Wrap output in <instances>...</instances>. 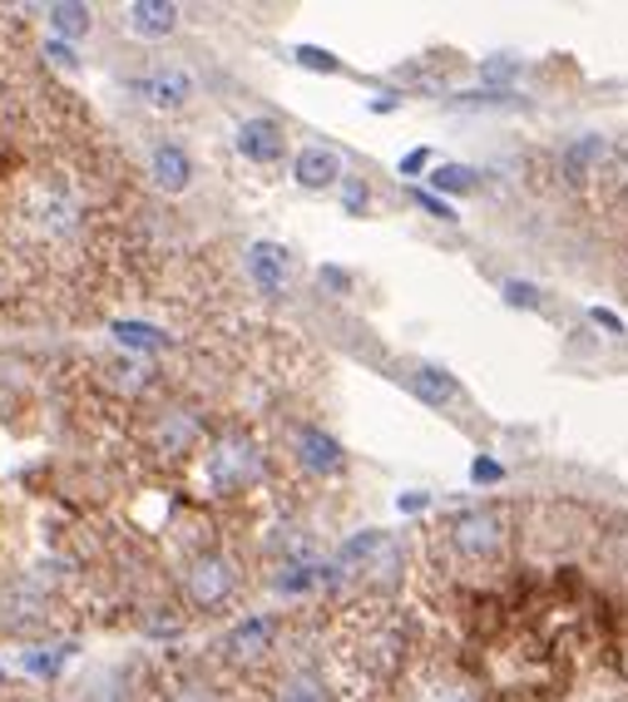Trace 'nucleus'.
<instances>
[{
    "instance_id": "obj_1",
    "label": "nucleus",
    "mask_w": 628,
    "mask_h": 702,
    "mask_svg": "<svg viewBox=\"0 0 628 702\" xmlns=\"http://www.w3.org/2000/svg\"><path fill=\"white\" fill-rule=\"evenodd\" d=\"M258 475H262V450L248 441V435H223V441L209 450V484L218 494L248 490Z\"/></svg>"
},
{
    "instance_id": "obj_2",
    "label": "nucleus",
    "mask_w": 628,
    "mask_h": 702,
    "mask_svg": "<svg viewBox=\"0 0 628 702\" xmlns=\"http://www.w3.org/2000/svg\"><path fill=\"white\" fill-rule=\"evenodd\" d=\"M446 530H450V544H456L466 559H490V554H500V544H505V524H500V514H490V510L456 514Z\"/></svg>"
},
{
    "instance_id": "obj_3",
    "label": "nucleus",
    "mask_w": 628,
    "mask_h": 702,
    "mask_svg": "<svg viewBox=\"0 0 628 702\" xmlns=\"http://www.w3.org/2000/svg\"><path fill=\"white\" fill-rule=\"evenodd\" d=\"M228 593H233V564L223 554H199L189 564V599L199 609H218Z\"/></svg>"
},
{
    "instance_id": "obj_4",
    "label": "nucleus",
    "mask_w": 628,
    "mask_h": 702,
    "mask_svg": "<svg viewBox=\"0 0 628 702\" xmlns=\"http://www.w3.org/2000/svg\"><path fill=\"white\" fill-rule=\"evenodd\" d=\"M134 94H144L154 109H183L193 99V75L179 65H159L134 79Z\"/></svg>"
},
{
    "instance_id": "obj_5",
    "label": "nucleus",
    "mask_w": 628,
    "mask_h": 702,
    "mask_svg": "<svg viewBox=\"0 0 628 702\" xmlns=\"http://www.w3.org/2000/svg\"><path fill=\"white\" fill-rule=\"evenodd\" d=\"M282 148H288V134L278 119H243L238 124V154L253 164H278Z\"/></svg>"
},
{
    "instance_id": "obj_6",
    "label": "nucleus",
    "mask_w": 628,
    "mask_h": 702,
    "mask_svg": "<svg viewBox=\"0 0 628 702\" xmlns=\"http://www.w3.org/2000/svg\"><path fill=\"white\" fill-rule=\"evenodd\" d=\"M248 272L262 292L278 297L282 287H288V247L282 243H253L248 247Z\"/></svg>"
},
{
    "instance_id": "obj_7",
    "label": "nucleus",
    "mask_w": 628,
    "mask_h": 702,
    "mask_svg": "<svg viewBox=\"0 0 628 702\" xmlns=\"http://www.w3.org/2000/svg\"><path fill=\"white\" fill-rule=\"evenodd\" d=\"M298 455H302V465H307V470H317V475H337L341 465H347V450H341V445L332 441L322 425H302Z\"/></svg>"
},
{
    "instance_id": "obj_8",
    "label": "nucleus",
    "mask_w": 628,
    "mask_h": 702,
    "mask_svg": "<svg viewBox=\"0 0 628 702\" xmlns=\"http://www.w3.org/2000/svg\"><path fill=\"white\" fill-rule=\"evenodd\" d=\"M149 174H154V183H159L164 193H183V188L193 183V158L183 154L179 144H154Z\"/></svg>"
},
{
    "instance_id": "obj_9",
    "label": "nucleus",
    "mask_w": 628,
    "mask_h": 702,
    "mask_svg": "<svg viewBox=\"0 0 628 702\" xmlns=\"http://www.w3.org/2000/svg\"><path fill=\"white\" fill-rule=\"evenodd\" d=\"M130 30L144 40H164L179 30V5L173 0H134L130 5Z\"/></svg>"
},
{
    "instance_id": "obj_10",
    "label": "nucleus",
    "mask_w": 628,
    "mask_h": 702,
    "mask_svg": "<svg viewBox=\"0 0 628 702\" xmlns=\"http://www.w3.org/2000/svg\"><path fill=\"white\" fill-rule=\"evenodd\" d=\"M292 178H298L302 188H332L341 178V158L332 154V148H302L298 158H292Z\"/></svg>"
},
{
    "instance_id": "obj_11",
    "label": "nucleus",
    "mask_w": 628,
    "mask_h": 702,
    "mask_svg": "<svg viewBox=\"0 0 628 702\" xmlns=\"http://www.w3.org/2000/svg\"><path fill=\"white\" fill-rule=\"evenodd\" d=\"M35 223H41L45 233H70V227L80 223V203H75L65 188H41V193H35Z\"/></svg>"
},
{
    "instance_id": "obj_12",
    "label": "nucleus",
    "mask_w": 628,
    "mask_h": 702,
    "mask_svg": "<svg viewBox=\"0 0 628 702\" xmlns=\"http://www.w3.org/2000/svg\"><path fill=\"white\" fill-rule=\"evenodd\" d=\"M411 391H416L426 405H450V401H460V381L446 371V366H436V361H420L416 371H411Z\"/></svg>"
},
{
    "instance_id": "obj_13",
    "label": "nucleus",
    "mask_w": 628,
    "mask_h": 702,
    "mask_svg": "<svg viewBox=\"0 0 628 702\" xmlns=\"http://www.w3.org/2000/svg\"><path fill=\"white\" fill-rule=\"evenodd\" d=\"M193 441H199V421H193L189 411H169L159 421V445L169 455H179V450H193Z\"/></svg>"
},
{
    "instance_id": "obj_14",
    "label": "nucleus",
    "mask_w": 628,
    "mask_h": 702,
    "mask_svg": "<svg viewBox=\"0 0 628 702\" xmlns=\"http://www.w3.org/2000/svg\"><path fill=\"white\" fill-rule=\"evenodd\" d=\"M268 643H272V623L268 619H243L238 628L228 633V648L238 653V658H258Z\"/></svg>"
},
{
    "instance_id": "obj_15",
    "label": "nucleus",
    "mask_w": 628,
    "mask_h": 702,
    "mask_svg": "<svg viewBox=\"0 0 628 702\" xmlns=\"http://www.w3.org/2000/svg\"><path fill=\"white\" fill-rule=\"evenodd\" d=\"M51 25L60 30V35H65V45H70V40L90 35V25H94V20H90V5H75V0H70V5H51Z\"/></svg>"
},
{
    "instance_id": "obj_16",
    "label": "nucleus",
    "mask_w": 628,
    "mask_h": 702,
    "mask_svg": "<svg viewBox=\"0 0 628 702\" xmlns=\"http://www.w3.org/2000/svg\"><path fill=\"white\" fill-rule=\"evenodd\" d=\"M598 154H604V138H598V134L574 138V144L564 148V174H569V178H584V174H588V164H594Z\"/></svg>"
},
{
    "instance_id": "obj_17",
    "label": "nucleus",
    "mask_w": 628,
    "mask_h": 702,
    "mask_svg": "<svg viewBox=\"0 0 628 702\" xmlns=\"http://www.w3.org/2000/svg\"><path fill=\"white\" fill-rule=\"evenodd\" d=\"M114 336H120L124 346H134V352H159V346L169 342L159 326H144V322H114Z\"/></svg>"
},
{
    "instance_id": "obj_18",
    "label": "nucleus",
    "mask_w": 628,
    "mask_h": 702,
    "mask_svg": "<svg viewBox=\"0 0 628 702\" xmlns=\"http://www.w3.org/2000/svg\"><path fill=\"white\" fill-rule=\"evenodd\" d=\"M430 183H436V198H440V193H470V188H475V168H466V164H440L436 174H430Z\"/></svg>"
},
{
    "instance_id": "obj_19",
    "label": "nucleus",
    "mask_w": 628,
    "mask_h": 702,
    "mask_svg": "<svg viewBox=\"0 0 628 702\" xmlns=\"http://www.w3.org/2000/svg\"><path fill=\"white\" fill-rule=\"evenodd\" d=\"M278 702H332L327 688H322L317 678H307V672H298V678H288L278 688Z\"/></svg>"
},
{
    "instance_id": "obj_20",
    "label": "nucleus",
    "mask_w": 628,
    "mask_h": 702,
    "mask_svg": "<svg viewBox=\"0 0 628 702\" xmlns=\"http://www.w3.org/2000/svg\"><path fill=\"white\" fill-rule=\"evenodd\" d=\"M500 297H505V302L515 307V312H535V307L545 302V292H539L535 282H525V277H509V282L500 287Z\"/></svg>"
},
{
    "instance_id": "obj_21",
    "label": "nucleus",
    "mask_w": 628,
    "mask_h": 702,
    "mask_svg": "<svg viewBox=\"0 0 628 702\" xmlns=\"http://www.w3.org/2000/svg\"><path fill=\"white\" fill-rule=\"evenodd\" d=\"M377 549H386V530H361V534H351V539L341 544V564H357V559H367V554H377Z\"/></svg>"
},
{
    "instance_id": "obj_22",
    "label": "nucleus",
    "mask_w": 628,
    "mask_h": 702,
    "mask_svg": "<svg viewBox=\"0 0 628 702\" xmlns=\"http://www.w3.org/2000/svg\"><path fill=\"white\" fill-rule=\"evenodd\" d=\"M500 104H515V94L509 89H475V94H460V99H450V109H500Z\"/></svg>"
},
{
    "instance_id": "obj_23",
    "label": "nucleus",
    "mask_w": 628,
    "mask_h": 702,
    "mask_svg": "<svg viewBox=\"0 0 628 702\" xmlns=\"http://www.w3.org/2000/svg\"><path fill=\"white\" fill-rule=\"evenodd\" d=\"M298 65H302V69H317V75H337L341 59L327 55L322 45H298Z\"/></svg>"
},
{
    "instance_id": "obj_24",
    "label": "nucleus",
    "mask_w": 628,
    "mask_h": 702,
    "mask_svg": "<svg viewBox=\"0 0 628 702\" xmlns=\"http://www.w3.org/2000/svg\"><path fill=\"white\" fill-rule=\"evenodd\" d=\"M411 198H416V208H420V213H430V218H440V223H456V213H450V203H446V198H436V193H430V188H411Z\"/></svg>"
},
{
    "instance_id": "obj_25",
    "label": "nucleus",
    "mask_w": 628,
    "mask_h": 702,
    "mask_svg": "<svg viewBox=\"0 0 628 702\" xmlns=\"http://www.w3.org/2000/svg\"><path fill=\"white\" fill-rule=\"evenodd\" d=\"M367 183H361V178H341V208H347L351 218H361L367 213Z\"/></svg>"
},
{
    "instance_id": "obj_26",
    "label": "nucleus",
    "mask_w": 628,
    "mask_h": 702,
    "mask_svg": "<svg viewBox=\"0 0 628 702\" xmlns=\"http://www.w3.org/2000/svg\"><path fill=\"white\" fill-rule=\"evenodd\" d=\"M480 75H485L490 85H495V79H515L519 75V59L515 55H490L485 65H480Z\"/></svg>"
},
{
    "instance_id": "obj_27",
    "label": "nucleus",
    "mask_w": 628,
    "mask_h": 702,
    "mask_svg": "<svg viewBox=\"0 0 628 702\" xmlns=\"http://www.w3.org/2000/svg\"><path fill=\"white\" fill-rule=\"evenodd\" d=\"M470 480H475V484H500V480H505V465L490 460V455H475V465H470Z\"/></svg>"
},
{
    "instance_id": "obj_28",
    "label": "nucleus",
    "mask_w": 628,
    "mask_h": 702,
    "mask_svg": "<svg viewBox=\"0 0 628 702\" xmlns=\"http://www.w3.org/2000/svg\"><path fill=\"white\" fill-rule=\"evenodd\" d=\"M426 164H430V148L426 144H420V148H411V154H401V174H406V178H416V174H426Z\"/></svg>"
},
{
    "instance_id": "obj_29",
    "label": "nucleus",
    "mask_w": 628,
    "mask_h": 702,
    "mask_svg": "<svg viewBox=\"0 0 628 702\" xmlns=\"http://www.w3.org/2000/svg\"><path fill=\"white\" fill-rule=\"evenodd\" d=\"M45 55H51L55 65H65V69H75V65H80V55H75V45H65V40H51V45H45Z\"/></svg>"
},
{
    "instance_id": "obj_30",
    "label": "nucleus",
    "mask_w": 628,
    "mask_h": 702,
    "mask_svg": "<svg viewBox=\"0 0 628 702\" xmlns=\"http://www.w3.org/2000/svg\"><path fill=\"white\" fill-rule=\"evenodd\" d=\"M65 653H70V648H60V653H31V658H25V662H31L35 672H55V668H60V658H65Z\"/></svg>"
},
{
    "instance_id": "obj_31",
    "label": "nucleus",
    "mask_w": 628,
    "mask_h": 702,
    "mask_svg": "<svg viewBox=\"0 0 628 702\" xmlns=\"http://www.w3.org/2000/svg\"><path fill=\"white\" fill-rule=\"evenodd\" d=\"M347 282H351V277L347 272H341V267H322V287H327V292H347Z\"/></svg>"
},
{
    "instance_id": "obj_32",
    "label": "nucleus",
    "mask_w": 628,
    "mask_h": 702,
    "mask_svg": "<svg viewBox=\"0 0 628 702\" xmlns=\"http://www.w3.org/2000/svg\"><path fill=\"white\" fill-rule=\"evenodd\" d=\"M173 702H218V698H213L209 688H199V682H183L179 698H173Z\"/></svg>"
},
{
    "instance_id": "obj_33",
    "label": "nucleus",
    "mask_w": 628,
    "mask_h": 702,
    "mask_svg": "<svg viewBox=\"0 0 628 702\" xmlns=\"http://www.w3.org/2000/svg\"><path fill=\"white\" fill-rule=\"evenodd\" d=\"M588 316H594V322L604 326V332H624V316H618V312H608V307H594V312H588Z\"/></svg>"
},
{
    "instance_id": "obj_34",
    "label": "nucleus",
    "mask_w": 628,
    "mask_h": 702,
    "mask_svg": "<svg viewBox=\"0 0 628 702\" xmlns=\"http://www.w3.org/2000/svg\"><path fill=\"white\" fill-rule=\"evenodd\" d=\"M396 504H401L406 514H416V510H426V504H430V494H426V490H406Z\"/></svg>"
},
{
    "instance_id": "obj_35",
    "label": "nucleus",
    "mask_w": 628,
    "mask_h": 702,
    "mask_svg": "<svg viewBox=\"0 0 628 702\" xmlns=\"http://www.w3.org/2000/svg\"><path fill=\"white\" fill-rule=\"evenodd\" d=\"M367 109H371V114H391V109H396V99H391V94L386 99H371Z\"/></svg>"
}]
</instances>
